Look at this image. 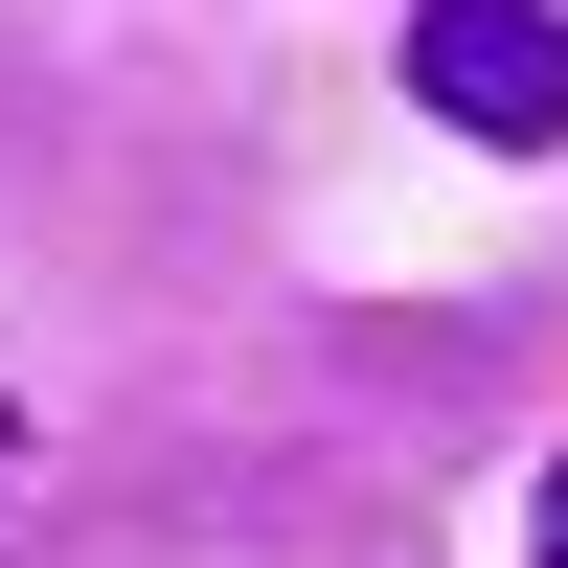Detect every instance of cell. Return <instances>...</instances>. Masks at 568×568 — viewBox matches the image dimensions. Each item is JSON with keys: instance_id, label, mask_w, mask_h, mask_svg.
<instances>
[{"instance_id": "obj_1", "label": "cell", "mask_w": 568, "mask_h": 568, "mask_svg": "<svg viewBox=\"0 0 568 568\" xmlns=\"http://www.w3.org/2000/svg\"><path fill=\"white\" fill-rule=\"evenodd\" d=\"M409 114L478 160H568V0H409Z\"/></svg>"}, {"instance_id": "obj_3", "label": "cell", "mask_w": 568, "mask_h": 568, "mask_svg": "<svg viewBox=\"0 0 568 568\" xmlns=\"http://www.w3.org/2000/svg\"><path fill=\"white\" fill-rule=\"evenodd\" d=\"M546 568H568V500H546Z\"/></svg>"}, {"instance_id": "obj_2", "label": "cell", "mask_w": 568, "mask_h": 568, "mask_svg": "<svg viewBox=\"0 0 568 568\" xmlns=\"http://www.w3.org/2000/svg\"><path fill=\"white\" fill-rule=\"evenodd\" d=\"M0 500H23V409H0Z\"/></svg>"}]
</instances>
